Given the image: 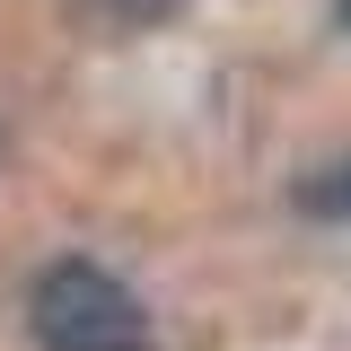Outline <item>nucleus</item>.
I'll return each mask as SVG.
<instances>
[{
    "label": "nucleus",
    "instance_id": "nucleus-1",
    "mask_svg": "<svg viewBox=\"0 0 351 351\" xmlns=\"http://www.w3.org/2000/svg\"><path fill=\"white\" fill-rule=\"evenodd\" d=\"M27 334L44 351H149V307L132 299L106 263L62 255L27 290Z\"/></svg>",
    "mask_w": 351,
    "mask_h": 351
},
{
    "label": "nucleus",
    "instance_id": "nucleus-2",
    "mask_svg": "<svg viewBox=\"0 0 351 351\" xmlns=\"http://www.w3.org/2000/svg\"><path fill=\"white\" fill-rule=\"evenodd\" d=\"M290 202H299L307 219H351V158H325V167H307L299 184H290Z\"/></svg>",
    "mask_w": 351,
    "mask_h": 351
},
{
    "label": "nucleus",
    "instance_id": "nucleus-3",
    "mask_svg": "<svg viewBox=\"0 0 351 351\" xmlns=\"http://www.w3.org/2000/svg\"><path fill=\"white\" fill-rule=\"evenodd\" d=\"M334 18H343V27H351V0H334Z\"/></svg>",
    "mask_w": 351,
    "mask_h": 351
}]
</instances>
